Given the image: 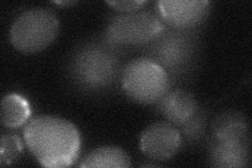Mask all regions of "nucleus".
<instances>
[{
  "label": "nucleus",
  "instance_id": "4468645a",
  "mask_svg": "<svg viewBox=\"0 0 252 168\" xmlns=\"http://www.w3.org/2000/svg\"><path fill=\"white\" fill-rule=\"evenodd\" d=\"M22 153V143L15 134H2L0 140V164L10 165Z\"/></svg>",
  "mask_w": 252,
  "mask_h": 168
},
{
  "label": "nucleus",
  "instance_id": "dca6fc26",
  "mask_svg": "<svg viewBox=\"0 0 252 168\" xmlns=\"http://www.w3.org/2000/svg\"><path fill=\"white\" fill-rule=\"evenodd\" d=\"M106 3L113 6L115 10L121 13H129L139 11L143 7L147 1H142V0H132V1H106Z\"/></svg>",
  "mask_w": 252,
  "mask_h": 168
},
{
  "label": "nucleus",
  "instance_id": "39448f33",
  "mask_svg": "<svg viewBox=\"0 0 252 168\" xmlns=\"http://www.w3.org/2000/svg\"><path fill=\"white\" fill-rule=\"evenodd\" d=\"M121 85L128 97L140 104L158 103L170 89V77L147 58L130 61L122 71Z\"/></svg>",
  "mask_w": 252,
  "mask_h": 168
},
{
  "label": "nucleus",
  "instance_id": "1a4fd4ad",
  "mask_svg": "<svg viewBox=\"0 0 252 168\" xmlns=\"http://www.w3.org/2000/svg\"><path fill=\"white\" fill-rule=\"evenodd\" d=\"M158 103L161 114L170 123L179 126L187 122L200 108L193 96L184 90L168 91Z\"/></svg>",
  "mask_w": 252,
  "mask_h": 168
},
{
  "label": "nucleus",
  "instance_id": "9d476101",
  "mask_svg": "<svg viewBox=\"0 0 252 168\" xmlns=\"http://www.w3.org/2000/svg\"><path fill=\"white\" fill-rule=\"evenodd\" d=\"M214 139L236 142L250 145V133L247 120L239 111H226L214 123Z\"/></svg>",
  "mask_w": 252,
  "mask_h": 168
},
{
  "label": "nucleus",
  "instance_id": "423d86ee",
  "mask_svg": "<svg viewBox=\"0 0 252 168\" xmlns=\"http://www.w3.org/2000/svg\"><path fill=\"white\" fill-rule=\"evenodd\" d=\"M165 25L152 11L120 13L108 21L105 40L117 47L147 44L159 35Z\"/></svg>",
  "mask_w": 252,
  "mask_h": 168
},
{
  "label": "nucleus",
  "instance_id": "0eeeda50",
  "mask_svg": "<svg viewBox=\"0 0 252 168\" xmlns=\"http://www.w3.org/2000/svg\"><path fill=\"white\" fill-rule=\"evenodd\" d=\"M212 3L206 0H161L157 14L165 26L192 30L207 18Z\"/></svg>",
  "mask_w": 252,
  "mask_h": 168
},
{
  "label": "nucleus",
  "instance_id": "f03ea898",
  "mask_svg": "<svg viewBox=\"0 0 252 168\" xmlns=\"http://www.w3.org/2000/svg\"><path fill=\"white\" fill-rule=\"evenodd\" d=\"M118 49L106 40L79 47L68 65V74L78 89L89 93L110 89L124 69Z\"/></svg>",
  "mask_w": 252,
  "mask_h": 168
},
{
  "label": "nucleus",
  "instance_id": "20e7f679",
  "mask_svg": "<svg viewBox=\"0 0 252 168\" xmlns=\"http://www.w3.org/2000/svg\"><path fill=\"white\" fill-rule=\"evenodd\" d=\"M57 15L46 7H36L21 13L10 30V41L23 54H36L50 46L59 34Z\"/></svg>",
  "mask_w": 252,
  "mask_h": 168
},
{
  "label": "nucleus",
  "instance_id": "6e6552de",
  "mask_svg": "<svg viewBox=\"0 0 252 168\" xmlns=\"http://www.w3.org/2000/svg\"><path fill=\"white\" fill-rule=\"evenodd\" d=\"M182 144V135L171 123L158 122L142 133L140 148L148 159L167 161L175 156Z\"/></svg>",
  "mask_w": 252,
  "mask_h": 168
},
{
  "label": "nucleus",
  "instance_id": "7ed1b4c3",
  "mask_svg": "<svg viewBox=\"0 0 252 168\" xmlns=\"http://www.w3.org/2000/svg\"><path fill=\"white\" fill-rule=\"evenodd\" d=\"M199 54V37L192 30L165 26L161 33L146 44L144 58L160 66L168 76L186 74Z\"/></svg>",
  "mask_w": 252,
  "mask_h": 168
},
{
  "label": "nucleus",
  "instance_id": "f257e3e1",
  "mask_svg": "<svg viewBox=\"0 0 252 168\" xmlns=\"http://www.w3.org/2000/svg\"><path fill=\"white\" fill-rule=\"evenodd\" d=\"M28 148L37 161L47 168L72 165L79 156L81 138L77 127L65 119L38 116L23 131Z\"/></svg>",
  "mask_w": 252,
  "mask_h": 168
},
{
  "label": "nucleus",
  "instance_id": "ddd939ff",
  "mask_svg": "<svg viewBox=\"0 0 252 168\" xmlns=\"http://www.w3.org/2000/svg\"><path fill=\"white\" fill-rule=\"evenodd\" d=\"M31 116L27 99L17 94H10L1 101V121L9 129H17L25 124Z\"/></svg>",
  "mask_w": 252,
  "mask_h": 168
},
{
  "label": "nucleus",
  "instance_id": "f8f14e48",
  "mask_svg": "<svg viewBox=\"0 0 252 168\" xmlns=\"http://www.w3.org/2000/svg\"><path fill=\"white\" fill-rule=\"evenodd\" d=\"M131 165L129 156L116 146H102L92 150L86 155L80 167H106V168H127Z\"/></svg>",
  "mask_w": 252,
  "mask_h": 168
},
{
  "label": "nucleus",
  "instance_id": "9b49d317",
  "mask_svg": "<svg viewBox=\"0 0 252 168\" xmlns=\"http://www.w3.org/2000/svg\"><path fill=\"white\" fill-rule=\"evenodd\" d=\"M210 161L216 167H245L250 161V145L214 139L210 147Z\"/></svg>",
  "mask_w": 252,
  "mask_h": 168
},
{
  "label": "nucleus",
  "instance_id": "2eb2a0df",
  "mask_svg": "<svg viewBox=\"0 0 252 168\" xmlns=\"http://www.w3.org/2000/svg\"><path fill=\"white\" fill-rule=\"evenodd\" d=\"M205 120H206V116L203 113V110L199 108L187 122L181 125V131L188 141H195L201 137L205 129Z\"/></svg>",
  "mask_w": 252,
  "mask_h": 168
}]
</instances>
